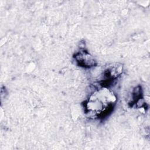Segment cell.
Masks as SVG:
<instances>
[{
  "label": "cell",
  "instance_id": "6da1fadb",
  "mask_svg": "<svg viewBox=\"0 0 150 150\" xmlns=\"http://www.w3.org/2000/svg\"><path fill=\"white\" fill-rule=\"evenodd\" d=\"M116 99L108 89H101L91 96L87 103L88 113L97 117H103L112 110Z\"/></svg>",
  "mask_w": 150,
  "mask_h": 150
},
{
  "label": "cell",
  "instance_id": "7a4b0ae2",
  "mask_svg": "<svg viewBox=\"0 0 150 150\" xmlns=\"http://www.w3.org/2000/svg\"><path fill=\"white\" fill-rule=\"evenodd\" d=\"M74 57L80 66L90 68L96 64V61L87 52H79L75 55Z\"/></svg>",
  "mask_w": 150,
  "mask_h": 150
}]
</instances>
